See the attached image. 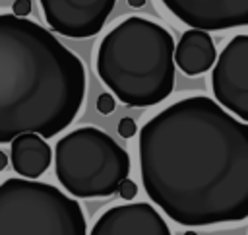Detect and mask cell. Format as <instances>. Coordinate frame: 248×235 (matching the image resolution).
<instances>
[{
  "mask_svg": "<svg viewBox=\"0 0 248 235\" xmlns=\"http://www.w3.org/2000/svg\"><path fill=\"white\" fill-rule=\"evenodd\" d=\"M143 188L188 227L248 218V122L205 95L184 97L140 130Z\"/></svg>",
  "mask_w": 248,
  "mask_h": 235,
  "instance_id": "1",
  "label": "cell"
},
{
  "mask_svg": "<svg viewBox=\"0 0 248 235\" xmlns=\"http://www.w3.org/2000/svg\"><path fill=\"white\" fill-rule=\"evenodd\" d=\"M83 99L81 60L43 25L0 14V144L21 134L56 136Z\"/></svg>",
  "mask_w": 248,
  "mask_h": 235,
  "instance_id": "2",
  "label": "cell"
},
{
  "mask_svg": "<svg viewBox=\"0 0 248 235\" xmlns=\"http://www.w3.org/2000/svg\"><path fill=\"white\" fill-rule=\"evenodd\" d=\"M174 39L159 23L130 16L97 49V74L128 107H151L174 87Z\"/></svg>",
  "mask_w": 248,
  "mask_h": 235,
  "instance_id": "3",
  "label": "cell"
},
{
  "mask_svg": "<svg viewBox=\"0 0 248 235\" xmlns=\"http://www.w3.org/2000/svg\"><path fill=\"white\" fill-rule=\"evenodd\" d=\"M60 185L76 198H101L118 192L128 179L130 155L107 132L95 126L72 130L54 148Z\"/></svg>",
  "mask_w": 248,
  "mask_h": 235,
  "instance_id": "4",
  "label": "cell"
},
{
  "mask_svg": "<svg viewBox=\"0 0 248 235\" xmlns=\"http://www.w3.org/2000/svg\"><path fill=\"white\" fill-rule=\"evenodd\" d=\"M0 235H87L78 200L52 185L6 179L0 185Z\"/></svg>",
  "mask_w": 248,
  "mask_h": 235,
  "instance_id": "5",
  "label": "cell"
},
{
  "mask_svg": "<svg viewBox=\"0 0 248 235\" xmlns=\"http://www.w3.org/2000/svg\"><path fill=\"white\" fill-rule=\"evenodd\" d=\"M211 87L217 103L248 122V35L232 37L211 72Z\"/></svg>",
  "mask_w": 248,
  "mask_h": 235,
  "instance_id": "6",
  "label": "cell"
},
{
  "mask_svg": "<svg viewBox=\"0 0 248 235\" xmlns=\"http://www.w3.org/2000/svg\"><path fill=\"white\" fill-rule=\"evenodd\" d=\"M52 31L87 39L97 35L108 19L116 0H39Z\"/></svg>",
  "mask_w": 248,
  "mask_h": 235,
  "instance_id": "7",
  "label": "cell"
},
{
  "mask_svg": "<svg viewBox=\"0 0 248 235\" xmlns=\"http://www.w3.org/2000/svg\"><path fill=\"white\" fill-rule=\"evenodd\" d=\"M192 29L223 31L248 25V0H161Z\"/></svg>",
  "mask_w": 248,
  "mask_h": 235,
  "instance_id": "8",
  "label": "cell"
},
{
  "mask_svg": "<svg viewBox=\"0 0 248 235\" xmlns=\"http://www.w3.org/2000/svg\"><path fill=\"white\" fill-rule=\"evenodd\" d=\"M89 235H170V229L151 204L132 202L107 210Z\"/></svg>",
  "mask_w": 248,
  "mask_h": 235,
  "instance_id": "9",
  "label": "cell"
},
{
  "mask_svg": "<svg viewBox=\"0 0 248 235\" xmlns=\"http://www.w3.org/2000/svg\"><path fill=\"white\" fill-rule=\"evenodd\" d=\"M174 62L186 76H198L207 72L217 62L211 35L202 29L184 31L174 50Z\"/></svg>",
  "mask_w": 248,
  "mask_h": 235,
  "instance_id": "10",
  "label": "cell"
},
{
  "mask_svg": "<svg viewBox=\"0 0 248 235\" xmlns=\"http://www.w3.org/2000/svg\"><path fill=\"white\" fill-rule=\"evenodd\" d=\"M52 159V150L39 134H21L12 142V165L23 179L41 177Z\"/></svg>",
  "mask_w": 248,
  "mask_h": 235,
  "instance_id": "11",
  "label": "cell"
},
{
  "mask_svg": "<svg viewBox=\"0 0 248 235\" xmlns=\"http://www.w3.org/2000/svg\"><path fill=\"white\" fill-rule=\"evenodd\" d=\"M114 97L110 95V93H101L99 97H97V111L101 113V115H110L112 111H114Z\"/></svg>",
  "mask_w": 248,
  "mask_h": 235,
  "instance_id": "12",
  "label": "cell"
},
{
  "mask_svg": "<svg viewBox=\"0 0 248 235\" xmlns=\"http://www.w3.org/2000/svg\"><path fill=\"white\" fill-rule=\"evenodd\" d=\"M136 132H138V126H136V120H134V118L124 117V118L118 122V134H120L122 138H132Z\"/></svg>",
  "mask_w": 248,
  "mask_h": 235,
  "instance_id": "13",
  "label": "cell"
},
{
  "mask_svg": "<svg viewBox=\"0 0 248 235\" xmlns=\"http://www.w3.org/2000/svg\"><path fill=\"white\" fill-rule=\"evenodd\" d=\"M118 194H120V198H124V200H132V198H136V194H138V185H136L132 179H124V181L120 183Z\"/></svg>",
  "mask_w": 248,
  "mask_h": 235,
  "instance_id": "14",
  "label": "cell"
},
{
  "mask_svg": "<svg viewBox=\"0 0 248 235\" xmlns=\"http://www.w3.org/2000/svg\"><path fill=\"white\" fill-rule=\"evenodd\" d=\"M12 12L17 17H27L31 12V0H16L12 4Z\"/></svg>",
  "mask_w": 248,
  "mask_h": 235,
  "instance_id": "15",
  "label": "cell"
},
{
  "mask_svg": "<svg viewBox=\"0 0 248 235\" xmlns=\"http://www.w3.org/2000/svg\"><path fill=\"white\" fill-rule=\"evenodd\" d=\"M6 165H8V155L0 150V171H2V169H6Z\"/></svg>",
  "mask_w": 248,
  "mask_h": 235,
  "instance_id": "16",
  "label": "cell"
},
{
  "mask_svg": "<svg viewBox=\"0 0 248 235\" xmlns=\"http://www.w3.org/2000/svg\"><path fill=\"white\" fill-rule=\"evenodd\" d=\"M128 4H130L132 8H141V6L145 4V0H128Z\"/></svg>",
  "mask_w": 248,
  "mask_h": 235,
  "instance_id": "17",
  "label": "cell"
},
{
  "mask_svg": "<svg viewBox=\"0 0 248 235\" xmlns=\"http://www.w3.org/2000/svg\"><path fill=\"white\" fill-rule=\"evenodd\" d=\"M182 235H198V233H196V231H184Z\"/></svg>",
  "mask_w": 248,
  "mask_h": 235,
  "instance_id": "18",
  "label": "cell"
}]
</instances>
